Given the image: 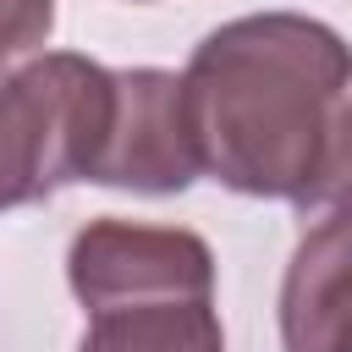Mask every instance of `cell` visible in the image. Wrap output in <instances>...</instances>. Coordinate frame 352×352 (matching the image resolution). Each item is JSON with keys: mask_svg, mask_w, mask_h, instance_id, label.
Instances as JSON below:
<instances>
[{"mask_svg": "<svg viewBox=\"0 0 352 352\" xmlns=\"http://www.w3.org/2000/svg\"><path fill=\"white\" fill-rule=\"evenodd\" d=\"M88 182L126 192H187L198 182V154L182 104V72L165 66H110V110L88 165Z\"/></svg>", "mask_w": 352, "mask_h": 352, "instance_id": "obj_4", "label": "cell"}, {"mask_svg": "<svg viewBox=\"0 0 352 352\" xmlns=\"http://www.w3.org/2000/svg\"><path fill=\"white\" fill-rule=\"evenodd\" d=\"M198 176L242 198L324 209L352 165V60L330 22L253 11L198 38L182 72Z\"/></svg>", "mask_w": 352, "mask_h": 352, "instance_id": "obj_1", "label": "cell"}, {"mask_svg": "<svg viewBox=\"0 0 352 352\" xmlns=\"http://www.w3.org/2000/svg\"><path fill=\"white\" fill-rule=\"evenodd\" d=\"M77 352H226L214 297L187 302H132L88 314Z\"/></svg>", "mask_w": 352, "mask_h": 352, "instance_id": "obj_6", "label": "cell"}, {"mask_svg": "<svg viewBox=\"0 0 352 352\" xmlns=\"http://www.w3.org/2000/svg\"><path fill=\"white\" fill-rule=\"evenodd\" d=\"M55 33V0H0V72L38 55Z\"/></svg>", "mask_w": 352, "mask_h": 352, "instance_id": "obj_7", "label": "cell"}, {"mask_svg": "<svg viewBox=\"0 0 352 352\" xmlns=\"http://www.w3.org/2000/svg\"><path fill=\"white\" fill-rule=\"evenodd\" d=\"M66 280L82 314L132 308V302H187V297H214V253L198 231L104 214L72 236Z\"/></svg>", "mask_w": 352, "mask_h": 352, "instance_id": "obj_3", "label": "cell"}, {"mask_svg": "<svg viewBox=\"0 0 352 352\" xmlns=\"http://www.w3.org/2000/svg\"><path fill=\"white\" fill-rule=\"evenodd\" d=\"M110 104V66L38 50L0 72V209L88 182Z\"/></svg>", "mask_w": 352, "mask_h": 352, "instance_id": "obj_2", "label": "cell"}, {"mask_svg": "<svg viewBox=\"0 0 352 352\" xmlns=\"http://www.w3.org/2000/svg\"><path fill=\"white\" fill-rule=\"evenodd\" d=\"M341 214L330 209L314 236L297 242V258L280 286V341L286 352H336L341 341Z\"/></svg>", "mask_w": 352, "mask_h": 352, "instance_id": "obj_5", "label": "cell"}]
</instances>
